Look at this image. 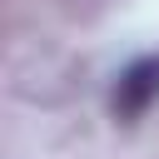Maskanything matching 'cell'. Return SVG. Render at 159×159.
Here are the masks:
<instances>
[{
    "mask_svg": "<svg viewBox=\"0 0 159 159\" xmlns=\"http://www.w3.org/2000/svg\"><path fill=\"white\" fill-rule=\"evenodd\" d=\"M154 99H159V55H139L134 65H124V70L114 75L109 109H114V119L134 124V119H139Z\"/></svg>",
    "mask_w": 159,
    "mask_h": 159,
    "instance_id": "6da1fadb",
    "label": "cell"
}]
</instances>
